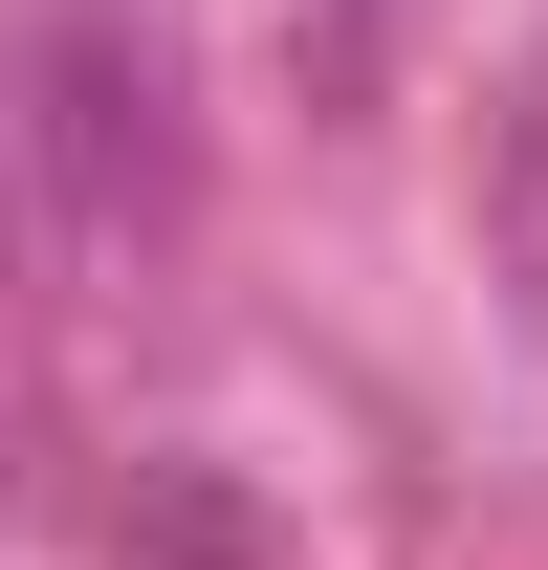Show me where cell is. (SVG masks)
<instances>
[{
	"instance_id": "cell-3",
	"label": "cell",
	"mask_w": 548,
	"mask_h": 570,
	"mask_svg": "<svg viewBox=\"0 0 548 570\" xmlns=\"http://www.w3.org/2000/svg\"><path fill=\"white\" fill-rule=\"evenodd\" d=\"M482 264H505V307H527V352H548V45L505 88V132H482Z\"/></svg>"
},
{
	"instance_id": "cell-4",
	"label": "cell",
	"mask_w": 548,
	"mask_h": 570,
	"mask_svg": "<svg viewBox=\"0 0 548 570\" xmlns=\"http://www.w3.org/2000/svg\"><path fill=\"white\" fill-rule=\"evenodd\" d=\"M0 527H22V395H0Z\"/></svg>"
},
{
	"instance_id": "cell-1",
	"label": "cell",
	"mask_w": 548,
	"mask_h": 570,
	"mask_svg": "<svg viewBox=\"0 0 548 570\" xmlns=\"http://www.w3.org/2000/svg\"><path fill=\"white\" fill-rule=\"evenodd\" d=\"M176 219H198V110H176V45L67 0V22H22L0 45V242L45 285H133L176 264Z\"/></svg>"
},
{
	"instance_id": "cell-2",
	"label": "cell",
	"mask_w": 548,
	"mask_h": 570,
	"mask_svg": "<svg viewBox=\"0 0 548 570\" xmlns=\"http://www.w3.org/2000/svg\"><path fill=\"white\" fill-rule=\"evenodd\" d=\"M110 570H285V527H264V483H242V461H133Z\"/></svg>"
}]
</instances>
